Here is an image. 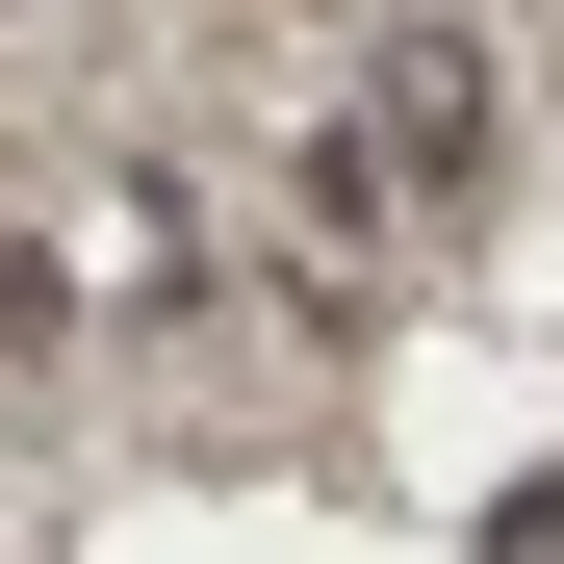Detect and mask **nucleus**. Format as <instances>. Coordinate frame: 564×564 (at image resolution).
Instances as JSON below:
<instances>
[{
	"mask_svg": "<svg viewBox=\"0 0 564 564\" xmlns=\"http://www.w3.org/2000/svg\"><path fill=\"white\" fill-rule=\"evenodd\" d=\"M386 154H411V180H488V52H462V26L386 52Z\"/></svg>",
	"mask_w": 564,
	"mask_h": 564,
	"instance_id": "f257e3e1",
	"label": "nucleus"
}]
</instances>
